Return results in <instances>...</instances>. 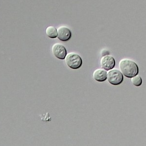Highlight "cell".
Masks as SVG:
<instances>
[{
    "label": "cell",
    "mask_w": 146,
    "mask_h": 146,
    "mask_svg": "<svg viewBox=\"0 0 146 146\" xmlns=\"http://www.w3.org/2000/svg\"><path fill=\"white\" fill-rule=\"evenodd\" d=\"M120 71L128 78H131L133 76L138 75L139 73V68L135 62L128 58H124L119 62Z\"/></svg>",
    "instance_id": "1"
},
{
    "label": "cell",
    "mask_w": 146,
    "mask_h": 146,
    "mask_svg": "<svg viewBox=\"0 0 146 146\" xmlns=\"http://www.w3.org/2000/svg\"><path fill=\"white\" fill-rule=\"evenodd\" d=\"M64 60L67 66L73 69H78L82 64V58L78 54L73 52L67 54Z\"/></svg>",
    "instance_id": "2"
},
{
    "label": "cell",
    "mask_w": 146,
    "mask_h": 146,
    "mask_svg": "<svg viewBox=\"0 0 146 146\" xmlns=\"http://www.w3.org/2000/svg\"><path fill=\"white\" fill-rule=\"evenodd\" d=\"M108 82L113 85H118L122 83L124 78L123 75L120 70L116 69L109 70L107 73Z\"/></svg>",
    "instance_id": "3"
},
{
    "label": "cell",
    "mask_w": 146,
    "mask_h": 146,
    "mask_svg": "<svg viewBox=\"0 0 146 146\" xmlns=\"http://www.w3.org/2000/svg\"><path fill=\"white\" fill-rule=\"evenodd\" d=\"M52 52L54 56L59 60H64L67 55L66 48L60 43L54 44L52 47Z\"/></svg>",
    "instance_id": "4"
},
{
    "label": "cell",
    "mask_w": 146,
    "mask_h": 146,
    "mask_svg": "<svg viewBox=\"0 0 146 146\" xmlns=\"http://www.w3.org/2000/svg\"><path fill=\"white\" fill-rule=\"evenodd\" d=\"M100 63L102 68L109 71L115 67V58L111 55H105L101 58Z\"/></svg>",
    "instance_id": "5"
},
{
    "label": "cell",
    "mask_w": 146,
    "mask_h": 146,
    "mask_svg": "<svg viewBox=\"0 0 146 146\" xmlns=\"http://www.w3.org/2000/svg\"><path fill=\"white\" fill-rule=\"evenodd\" d=\"M57 37L62 42H66L70 40L72 36L71 31L69 28L65 26H61L57 29Z\"/></svg>",
    "instance_id": "6"
},
{
    "label": "cell",
    "mask_w": 146,
    "mask_h": 146,
    "mask_svg": "<svg viewBox=\"0 0 146 146\" xmlns=\"http://www.w3.org/2000/svg\"><path fill=\"white\" fill-rule=\"evenodd\" d=\"M93 77L97 82H105L107 78V72L103 68H98L93 72Z\"/></svg>",
    "instance_id": "7"
},
{
    "label": "cell",
    "mask_w": 146,
    "mask_h": 146,
    "mask_svg": "<svg viewBox=\"0 0 146 146\" xmlns=\"http://www.w3.org/2000/svg\"><path fill=\"white\" fill-rule=\"evenodd\" d=\"M45 33L47 36L51 38H55L57 37V29L53 26H49L46 28Z\"/></svg>",
    "instance_id": "8"
},
{
    "label": "cell",
    "mask_w": 146,
    "mask_h": 146,
    "mask_svg": "<svg viewBox=\"0 0 146 146\" xmlns=\"http://www.w3.org/2000/svg\"><path fill=\"white\" fill-rule=\"evenodd\" d=\"M131 82L135 86L139 87L142 84V79L141 76L137 75L131 78Z\"/></svg>",
    "instance_id": "9"
}]
</instances>
